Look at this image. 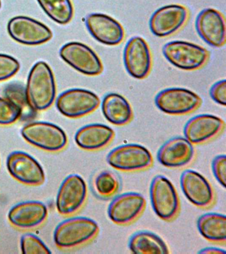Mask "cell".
I'll return each instance as SVG.
<instances>
[{"mask_svg":"<svg viewBox=\"0 0 226 254\" xmlns=\"http://www.w3.org/2000/svg\"><path fill=\"white\" fill-rule=\"evenodd\" d=\"M7 31L17 43L29 46L47 43L53 37L52 32L46 25L26 16H17L10 19Z\"/></svg>","mask_w":226,"mask_h":254,"instance_id":"cell-11","label":"cell"},{"mask_svg":"<svg viewBox=\"0 0 226 254\" xmlns=\"http://www.w3.org/2000/svg\"><path fill=\"white\" fill-rule=\"evenodd\" d=\"M47 216L48 210L43 202L29 200L13 206L8 212V220L15 227L31 229L42 224Z\"/></svg>","mask_w":226,"mask_h":254,"instance_id":"cell-21","label":"cell"},{"mask_svg":"<svg viewBox=\"0 0 226 254\" xmlns=\"http://www.w3.org/2000/svg\"><path fill=\"white\" fill-rule=\"evenodd\" d=\"M25 91L29 104L35 111H45L53 105L56 97V84L52 69L46 63L40 61L33 65Z\"/></svg>","mask_w":226,"mask_h":254,"instance_id":"cell-1","label":"cell"},{"mask_svg":"<svg viewBox=\"0 0 226 254\" xmlns=\"http://www.w3.org/2000/svg\"><path fill=\"white\" fill-rule=\"evenodd\" d=\"M3 97L16 105L21 112V118L31 119L34 117V109L29 104L26 91L23 85L18 83H10L3 91Z\"/></svg>","mask_w":226,"mask_h":254,"instance_id":"cell-28","label":"cell"},{"mask_svg":"<svg viewBox=\"0 0 226 254\" xmlns=\"http://www.w3.org/2000/svg\"><path fill=\"white\" fill-rule=\"evenodd\" d=\"M195 150L193 144L185 137H174L164 142L157 152V160L162 166L180 168L190 164Z\"/></svg>","mask_w":226,"mask_h":254,"instance_id":"cell-20","label":"cell"},{"mask_svg":"<svg viewBox=\"0 0 226 254\" xmlns=\"http://www.w3.org/2000/svg\"><path fill=\"white\" fill-rule=\"evenodd\" d=\"M180 182L184 195L194 205L202 208L213 205L215 192L207 179L201 174L192 170L184 171Z\"/></svg>","mask_w":226,"mask_h":254,"instance_id":"cell-15","label":"cell"},{"mask_svg":"<svg viewBox=\"0 0 226 254\" xmlns=\"http://www.w3.org/2000/svg\"><path fill=\"white\" fill-rule=\"evenodd\" d=\"M21 252L24 254H51L44 242L34 234H24L21 239Z\"/></svg>","mask_w":226,"mask_h":254,"instance_id":"cell-29","label":"cell"},{"mask_svg":"<svg viewBox=\"0 0 226 254\" xmlns=\"http://www.w3.org/2000/svg\"><path fill=\"white\" fill-rule=\"evenodd\" d=\"M1 0H0V8H1Z\"/></svg>","mask_w":226,"mask_h":254,"instance_id":"cell-35","label":"cell"},{"mask_svg":"<svg viewBox=\"0 0 226 254\" xmlns=\"http://www.w3.org/2000/svg\"><path fill=\"white\" fill-rule=\"evenodd\" d=\"M202 99L189 89L172 87L160 91L154 103L162 112L170 115H184L193 112L200 106Z\"/></svg>","mask_w":226,"mask_h":254,"instance_id":"cell-7","label":"cell"},{"mask_svg":"<svg viewBox=\"0 0 226 254\" xmlns=\"http://www.w3.org/2000/svg\"><path fill=\"white\" fill-rule=\"evenodd\" d=\"M100 228L95 220L87 217H73L65 220L55 228L53 238L57 247L71 249L92 241Z\"/></svg>","mask_w":226,"mask_h":254,"instance_id":"cell-2","label":"cell"},{"mask_svg":"<svg viewBox=\"0 0 226 254\" xmlns=\"http://www.w3.org/2000/svg\"><path fill=\"white\" fill-rule=\"evenodd\" d=\"M59 55L65 63L84 75H98L104 69L96 53L88 46L79 42H70L63 46Z\"/></svg>","mask_w":226,"mask_h":254,"instance_id":"cell-9","label":"cell"},{"mask_svg":"<svg viewBox=\"0 0 226 254\" xmlns=\"http://www.w3.org/2000/svg\"><path fill=\"white\" fill-rule=\"evenodd\" d=\"M225 123L215 115L202 114L192 117L184 127V137L192 144H202L219 136Z\"/></svg>","mask_w":226,"mask_h":254,"instance_id":"cell-18","label":"cell"},{"mask_svg":"<svg viewBox=\"0 0 226 254\" xmlns=\"http://www.w3.org/2000/svg\"><path fill=\"white\" fill-rule=\"evenodd\" d=\"M85 23L89 33L99 43L116 46L124 41V28L110 16L104 13H91L87 16Z\"/></svg>","mask_w":226,"mask_h":254,"instance_id":"cell-19","label":"cell"},{"mask_svg":"<svg viewBox=\"0 0 226 254\" xmlns=\"http://www.w3.org/2000/svg\"><path fill=\"white\" fill-rule=\"evenodd\" d=\"M200 254H226V251H224V250L220 249V248H214V247H209V248H204V249H202L200 250L199 252Z\"/></svg>","mask_w":226,"mask_h":254,"instance_id":"cell-34","label":"cell"},{"mask_svg":"<svg viewBox=\"0 0 226 254\" xmlns=\"http://www.w3.org/2000/svg\"><path fill=\"white\" fill-rule=\"evenodd\" d=\"M45 13L53 21L61 25L69 23L74 15L71 0H37Z\"/></svg>","mask_w":226,"mask_h":254,"instance_id":"cell-26","label":"cell"},{"mask_svg":"<svg viewBox=\"0 0 226 254\" xmlns=\"http://www.w3.org/2000/svg\"><path fill=\"white\" fill-rule=\"evenodd\" d=\"M98 95L84 89H71L63 92L56 101L59 112L69 118H79L94 112L100 105Z\"/></svg>","mask_w":226,"mask_h":254,"instance_id":"cell-8","label":"cell"},{"mask_svg":"<svg viewBox=\"0 0 226 254\" xmlns=\"http://www.w3.org/2000/svg\"><path fill=\"white\" fill-rule=\"evenodd\" d=\"M105 118L116 126H124L132 121L134 113L132 106L124 97L116 93L105 95L102 102Z\"/></svg>","mask_w":226,"mask_h":254,"instance_id":"cell-23","label":"cell"},{"mask_svg":"<svg viewBox=\"0 0 226 254\" xmlns=\"http://www.w3.org/2000/svg\"><path fill=\"white\" fill-rule=\"evenodd\" d=\"M114 136V131L110 127L96 123L87 125L78 129L75 140L83 150L96 151L108 146Z\"/></svg>","mask_w":226,"mask_h":254,"instance_id":"cell-22","label":"cell"},{"mask_svg":"<svg viewBox=\"0 0 226 254\" xmlns=\"http://www.w3.org/2000/svg\"><path fill=\"white\" fill-rule=\"evenodd\" d=\"M146 200L142 194L128 192L115 197L108 208L110 219L118 225H128L136 221L144 212Z\"/></svg>","mask_w":226,"mask_h":254,"instance_id":"cell-14","label":"cell"},{"mask_svg":"<svg viewBox=\"0 0 226 254\" xmlns=\"http://www.w3.org/2000/svg\"><path fill=\"white\" fill-rule=\"evenodd\" d=\"M120 180L115 173L105 170L94 178L93 188L96 195L102 199L113 197L120 189Z\"/></svg>","mask_w":226,"mask_h":254,"instance_id":"cell-27","label":"cell"},{"mask_svg":"<svg viewBox=\"0 0 226 254\" xmlns=\"http://www.w3.org/2000/svg\"><path fill=\"white\" fill-rule=\"evenodd\" d=\"M129 249L134 254H169L165 242L157 234L150 231H140L133 234L128 243Z\"/></svg>","mask_w":226,"mask_h":254,"instance_id":"cell-24","label":"cell"},{"mask_svg":"<svg viewBox=\"0 0 226 254\" xmlns=\"http://www.w3.org/2000/svg\"><path fill=\"white\" fill-rule=\"evenodd\" d=\"M162 54L174 66L188 71L201 68L209 59L207 50L196 44L182 41L166 43L162 47Z\"/></svg>","mask_w":226,"mask_h":254,"instance_id":"cell-4","label":"cell"},{"mask_svg":"<svg viewBox=\"0 0 226 254\" xmlns=\"http://www.w3.org/2000/svg\"><path fill=\"white\" fill-rule=\"evenodd\" d=\"M88 189L84 179L77 174L67 177L61 184L57 194V210L64 216L76 213L86 202Z\"/></svg>","mask_w":226,"mask_h":254,"instance_id":"cell-10","label":"cell"},{"mask_svg":"<svg viewBox=\"0 0 226 254\" xmlns=\"http://www.w3.org/2000/svg\"><path fill=\"white\" fill-rule=\"evenodd\" d=\"M188 18L187 8L179 4L163 6L154 12L151 17L150 28L153 35L166 37L179 31Z\"/></svg>","mask_w":226,"mask_h":254,"instance_id":"cell-12","label":"cell"},{"mask_svg":"<svg viewBox=\"0 0 226 254\" xmlns=\"http://www.w3.org/2000/svg\"><path fill=\"white\" fill-rule=\"evenodd\" d=\"M23 138L37 148L47 152H56L67 146L66 133L57 125L47 122H33L23 127Z\"/></svg>","mask_w":226,"mask_h":254,"instance_id":"cell-5","label":"cell"},{"mask_svg":"<svg viewBox=\"0 0 226 254\" xmlns=\"http://www.w3.org/2000/svg\"><path fill=\"white\" fill-rule=\"evenodd\" d=\"M195 26L198 35L208 45L215 48L225 45L226 20L217 10L212 8L202 10L196 17Z\"/></svg>","mask_w":226,"mask_h":254,"instance_id":"cell-17","label":"cell"},{"mask_svg":"<svg viewBox=\"0 0 226 254\" xmlns=\"http://www.w3.org/2000/svg\"><path fill=\"white\" fill-rule=\"evenodd\" d=\"M212 172L216 180L224 188H226V157L225 154L218 155L212 163Z\"/></svg>","mask_w":226,"mask_h":254,"instance_id":"cell-32","label":"cell"},{"mask_svg":"<svg viewBox=\"0 0 226 254\" xmlns=\"http://www.w3.org/2000/svg\"><path fill=\"white\" fill-rule=\"evenodd\" d=\"M210 96L218 104L226 106V79L217 81L212 85L210 90Z\"/></svg>","mask_w":226,"mask_h":254,"instance_id":"cell-33","label":"cell"},{"mask_svg":"<svg viewBox=\"0 0 226 254\" xmlns=\"http://www.w3.org/2000/svg\"><path fill=\"white\" fill-rule=\"evenodd\" d=\"M21 118V112L16 105L5 97H0V125H10Z\"/></svg>","mask_w":226,"mask_h":254,"instance_id":"cell-30","label":"cell"},{"mask_svg":"<svg viewBox=\"0 0 226 254\" xmlns=\"http://www.w3.org/2000/svg\"><path fill=\"white\" fill-rule=\"evenodd\" d=\"M20 68L19 62L11 56L0 54V81L7 80L16 74Z\"/></svg>","mask_w":226,"mask_h":254,"instance_id":"cell-31","label":"cell"},{"mask_svg":"<svg viewBox=\"0 0 226 254\" xmlns=\"http://www.w3.org/2000/svg\"><path fill=\"white\" fill-rule=\"evenodd\" d=\"M6 166L11 176L23 184L39 186L45 182V175L42 166L26 152H11L7 156Z\"/></svg>","mask_w":226,"mask_h":254,"instance_id":"cell-13","label":"cell"},{"mask_svg":"<svg viewBox=\"0 0 226 254\" xmlns=\"http://www.w3.org/2000/svg\"><path fill=\"white\" fill-rule=\"evenodd\" d=\"M152 209L164 221H172L180 211V200L173 184L166 177L158 175L152 179L150 186Z\"/></svg>","mask_w":226,"mask_h":254,"instance_id":"cell-3","label":"cell"},{"mask_svg":"<svg viewBox=\"0 0 226 254\" xmlns=\"http://www.w3.org/2000/svg\"><path fill=\"white\" fill-rule=\"evenodd\" d=\"M125 67L134 78L143 79L148 77L152 65L150 47L143 38L134 37L129 40L124 52Z\"/></svg>","mask_w":226,"mask_h":254,"instance_id":"cell-16","label":"cell"},{"mask_svg":"<svg viewBox=\"0 0 226 254\" xmlns=\"http://www.w3.org/2000/svg\"><path fill=\"white\" fill-rule=\"evenodd\" d=\"M106 160L112 168L126 172L147 170L153 163L150 150L138 144H127L116 147L109 152Z\"/></svg>","mask_w":226,"mask_h":254,"instance_id":"cell-6","label":"cell"},{"mask_svg":"<svg viewBox=\"0 0 226 254\" xmlns=\"http://www.w3.org/2000/svg\"><path fill=\"white\" fill-rule=\"evenodd\" d=\"M200 234L208 241L225 244L226 217L224 214L209 212L200 216L197 221Z\"/></svg>","mask_w":226,"mask_h":254,"instance_id":"cell-25","label":"cell"}]
</instances>
